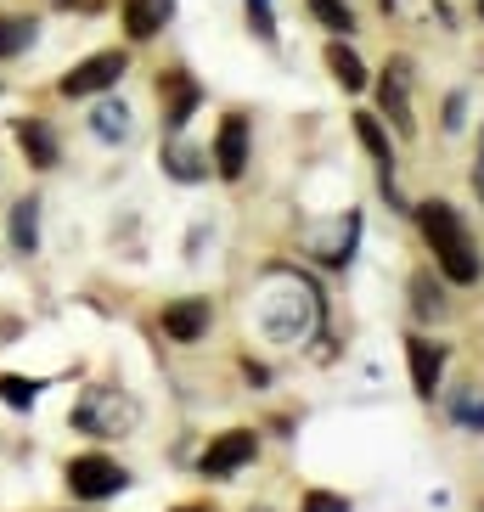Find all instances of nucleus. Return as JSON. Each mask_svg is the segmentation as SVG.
<instances>
[{
  "mask_svg": "<svg viewBox=\"0 0 484 512\" xmlns=\"http://www.w3.org/2000/svg\"><path fill=\"white\" fill-rule=\"evenodd\" d=\"M417 226H423V242L434 248V265L445 271V282H456V287L479 282V254H473V237H468V226H462V214H456L445 197L417 203Z\"/></svg>",
  "mask_w": 484,
  "mask_h": 512,
  "instance_id": "obj_1",
  "label": "nucleus"
},
{
  "mask_svg": "<svg viewBox=\"0 0 484 512\" xmlns=\"http://www.w3.org/2000/svg\"><path fill=\"white\" fill-rule=\"evenodd\" d=\"M276 287H282V299H259V332L271 338V344H299L304 332L316 327L321 316V299L316 287L299 282V271H271Z\"/></svg>",
  "mask_w": 484,
  "mask_h": 512,
  "instance_id": "obj_2",
  "label": "nucleus"
},
{
  "mask_svg": "<svg viewBox=\"0 0 484 512\" xmlns=\"http://www.w3.org/2000/svg\"><path fill=\"white\" fill-rule=\"evenodd\" d=\"M68 422H74L79 434H91V439H124L141 422V406L119 389H85L74 400V417Z\"/></svg>",
  "mask_w": 484,
  "mask_h": 512,
  "instance_id": "obj_3",
  "label": "nucleus"
},
{
  "mask_svg": "<svg viewBox=\"0 0 484 512\" xmlns=\"http://www.w3.org/2000/svg\"><path fill=\"white\" fill-rule=\"evenodd\" d=\"M62 479H68V490H74L79 501H107V496H119L124 484H130V473H124L113 456L85 451V456H74V462L62 467Z\"/></svg>",
  "mask_w": 484,
  "mask_h": 512,
  "instance_id": "obj_4",
  "label": "nucleus"
},
{
  "mask_svg": "<svg viewBox=\"0 0 484 512\" xmlns=\"http://www.w3.org/2000/svg\"><path fill=\"white\" fill-rule=\"evenodd\" d=\"M130 74V57H124L119 46L113 51H96V57H85V62H74V68H68V74H62V85L57 91L62 96H96V91H113V85H119V79Z\"/></svg>",
  "mask_w": 484,
  "mask_h": 512,
  "instance_id": "obj_5",
  "label": "nucleus"
},
{
  "mask_svg": "<svg viewBox=\"0 0 484 512\" xmlns=\"http://www.w3.org/2000/svg\"><path fill=\"white\" fill-rule=\"evenodd\" d=\"M254 456H259V434H254V428H226L209 451L197 456V467H203V479H231V473L248 467Z\"/></svg>",
  "mask_w": 484,
  "mask_h": 512,
  "instance_id": "obj_6",
  "label": "nucleus"
},
{
  "mask_svg": "<svg viewBox=\"0 0 484 512\" xmlns=\"http://www.w3.org/2000/svg\"><path fill=\"white\" fill-rule=\"evenodd\" d=\"M158 102H164V130L169 136H181L186 119H192L197 102H203V91H197V79L186 74V68H169V74L158 79Z\"/></svg>",
  "mask_w": 484,
  "mask_h": 512,
  "instance_id": "obj_7",
  "label": "nucleus"
},
{
  "mask_svg": "<svg viewBox=\"0 0 484 512\" xmlns=\"http://www.w3.org/2000/svg\"><path fill=\"white\" fill-rule=\"evenodd\" d=\"M378 107L394 119V130H400V136H411V130H417V119H411V62H406V57H394L389 68H383V79H378Z\"/></svg>",
  "mask_w": 484,
  "mask_h": 512,
  "instance_id": "obj_8",
  "label": "nucleus"
},
{
  "mask_svg": "<svg viewBox=\"0 0 484 512\" xmlns=\"http://www.w3.org/2000/svg\"><path fill=\"white\" fill-rule=\"evenodd\" d=\"M242 169H248V119L226 113L220 130H214V175L220 181H242Z\"/></svg>",
  "mask_w": 484,
  "mask_h": 512,
  "instance_id": "obj_9",
  "label": "nucleus"
},
{
  "mask_svg": "<svg viewBox=\"0 0 484 512\" xmlns=\"http://www.w3.org/2000/svg\"><path fill=\"white\" fill-rule=\"evenodd\" d=\"M406 361H411V389L423 394V400H434L439 377H445V344H434V338H423V332H411L406 338Z\"/></svg>",
  "mask_w": 484,
  "mask_h": 512,
  "instance_id": "obj_10",
  "label": "nucleus"
},
{
  "mask_svg": "<svg viewBox=\"0 0 484 512\" xmlns=\"http://www.w3.org/2000/svg\"><path fill=\"white\" fill-rule=\"evenodd\" d=\"M214 321V304L209 299H175L164 304V338H175V344H197L203 332H209Z\"/></svg>",
  "mask_w": 484,
  "mask_h": 512,
  "instance_id": "obj_11",
  "label": "nucleus"
},
{
  "mask_svg": "<svg viewBox=\"0 0 484 512\" xmlns=\"http://www.w3.org/2000/svg\"><path fill=\"white\" fill-rule=\"evenodd\" d=\"M17 147H23V158L34 169H57V158H62V141L46 119H17Z\"/></svg>",
  "mask_w": 484,
  "mask_h": 512,
  "instance_id": "obj_12",
  "label": "nucleus"
},
{
  "mask_svg": "<svg viewBox=\"0 0 484 512\" xmlns=\"http://www.w3.org/2000/svg\"><path fill=\"white\" fill-rule=\"evenodd\" d=\"M119 17H124V34H130V40H152V34L175 17V0H124Z\"/></svg>",
  "mask_w": 484,
  "mask_h": 512,
  "instance_id": "obj_13",
  "label": "nucleus"
},
{
  "mask_svg": "<svg viewBox=\"0 0 484 512\" xmlns=\"http://www.w3.org/2000/svg\"><path fill=\"white\" fill-rule=\"evenodd\" d=\"M91 136L107 141V147H124V141L136 136V124H130V107L124 102H96L91 113Z\"/></svg>",
  "mask_w": 484,
  "mask_h": 512,
  "instance_id": "obj_14",
  "label": "nucleus"
},
{
  "mask_svg": "<svg viewBox=\"0 0 484 512\" xmlns=\"http://www.w3.org/2000/svg\"><path fill=\"white\" fill-rule=\"evenodd\" d=\"M12 248L17 254H40V197H23L12 209Z\"/></svg>",
  "mask_w": 484,
  "mask_h": 512,
  "instance_id": "obj_15",
  "label": "nucleus"
},
{
  "mask_svg": "<svg viewBox=\"0 0 484 512\" xmlns=\"http://www.w3.org/2000/svg\"><path fill=\"white\" fill-rule=\"evenodd\" d=\"M411 310H417V321H439L451 304H445V287L434 282V271H417L411 276Z\"/></svg>",
  "mask_w": 484,
  "mask_h": 512,
  "instance_id": "obj_16",
  "label": "nucleus"
},
{
  "mask_svg": "<svg viewBox=\"0 0 484 512\" xmlns=\"http://www.w3.org/2000/svg\"><path fill=\"white\" fill-rule=\"evenodd\" d=\"M327 74H333L344 91H366V62L355 57L344 40H333V46H327Z\"/></svg>",
  "mask_w": 484,
  "mask_h": 512,
  "instance_id": "obj_17",
  "label": "nucleus"
},
{
  "mask_svg": "<svg viewBox=\"0 0 484 512\" xmlns=\"http://www.w3.org/2000/svg\"><path fill=\"white\" fill-rule=\"evenodd\" d=\"M164 169L175 175V181H203V175H209L203 152H197V147H181V136H169V147H164Z\"/></svg>",
  "mask_w": 484,
  "mask_h": 512,
  "instance_id": "obj_18",
  "label": "nucleus"
},
{
  "mask_svg": "<svg viewBox=\"0 0 484 512\" xmlns=\"http://www.w3.org/2000/svg\"><path fill=\"white\" fill-rule=\"evenodd\" d=\"M34 29H40L34 17H6V12H0V62L17 57V51H29L34 46Z\"/></svg>",
  "mask_w": 484,
  "mask_h": 512,
  "instance_id": "obj_19",
  "label": "nucleus"
},
{
  "mask_svg": "<svg viewBox=\"0 0 484 512\" xmlns=\"http://www.w3.org/2000/svg\"><path fill=\"white\" fill-rule=\"evenodd\" d=\"M451 417L462 422V428H473V434H484V389H479V383L451 394Z\"/></svg>",
  "mask_w": 484,
  "mask_h": 512,
  "instance_id": "obj_20",
  "label": "nucleus"
},
{
  "mask_svg": "<svg viewBox=\"0 0 484 512\" xmlns=\"http://www.w3.org/2000/svg\"><path fill=\"white\" fill-rule=\"evenodd\" d=\"M0 400L12 411H29L34 400H40V383H34V377H17V372H0Z\"/></svg>",
  "mask_w": 484,
  "mask_h": 512,
  "instance_id": "obj_21",
  "label": "nucleus"
},
{
  "mask_svg": "<svg viewBox=\"0 0 484 512\" xmlns=\"http://www.w3.org/2000/svg\"><path fill=\"white\" fill-rule=\"evenodd\" d=\"M310 17L327 23L333 34H355V12H349V0H310Z\"/></svg>",
  "mask_w": 484,
  "mask_h": 512,
  "instance_id": "obj_22",
  "label": "nucleus"
},
{
  "mask_svg": "<svg viewBox=\"0 0 484 512\" xmlns=\"http://www.w3.org/2000/svg\"><path fill=\"white\" fill-rule=\"evenodd\" d=\"M248 29H254V40L276 46V0H248Z\"/></svg>",
  "mask_w": 484,
  "mask_h": 512,
  "instance_id": "obj_23",
  "label": "nucleus"
},
{
  "mask_svg": "<svg viewBox=\"0 0 484 512\" xmlns=\"http://www.w3.org/2000/svg\"><path fill=\"white\" fill-rule=\"evenodd\" d=\"M304 512H349V501L327 496V490H310V496H304Z\"/></svg>",
  "mask_w": 484,
  "mask_h": 512,
  "instance_id": "obj_24",
  "label": "nucleus"
},
{
  "mask_svg": "<svg viewBox=\"0 0 484 512\" xmlns=\"http://www.w3.org/2000/svg\"><path fill=\"white\" fill-rule=\"evenodd\" d=\"M462 107H468V96L456 91L451 102H445V130H462Z\"/></svg>",
  "mask_w": 484,
  "mask_h": 512,
  "instance_id": "obj_25",
  "label": "nucleus"
},
{
  "mask_svg": "<svg viewBox=\"0 0 484 512\" xmlns=\"http://www.w3.org/2000/svg\"><path fill=\"white\" fill-rule=\"evenodd\" d=\"M473 192L484 203V124H479V152H473Z\"/></svg>",
  "mask_w": 484,
  "mask_h": 512,
  "instance_id": "obj_26",
  "label": "nucleus"
},
{
  "mask_svg": "<svg viewBox=\"0 0 484 512\" xmlns=\"http://www.w3.org/2000/svg\"><path fill=\"white\" fill-rule=\"evenodd\" d=\"M175 512H209V507H175Z\"/></svg>",
  "mask_w": 484,
  "mask_h": 512,
  "instance_id": "obj_27",
  "label": "nucleus"
},
{
  "mask_svg": "<svg viewBox=\"0 0 484 512\" xmlns=\"http://www.w3.org/2000/svg\"><path fill=\"white\" fill-rule=\"evenodd\" d=\"M479 17H484V0H479Z\"/></svg>",
  "mask_w": 484,
  "mask_h": 512,
  "instance_id": "obj_28",
  "label": "nucleus"
},
{
  "mask_svg": "<svg viewBox=\"0 0 484 512\" xmlns=\"http://www.w3.org/2000/svg\"><path fill=\"white\" fill-rule=\"evenodd\" d=\"M383 6H394V0H383Z\"/></svg>",
  "mask_w": 484,
  "mask_h": 512,
  "instance_id": "obj_29",
  "label": "nucleus"
}]
</instances>
